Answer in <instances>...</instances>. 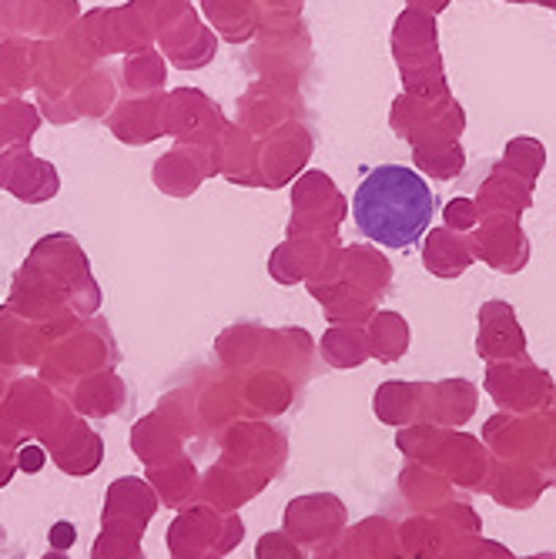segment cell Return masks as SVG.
Masks as SVG:
<instances>
[{
    "label": "cell",
    "mask_w": 556,
    "mask_h": 559,
    "mask_svg": "<svg viewBox=\"0 0 556 559\" xmlns=\"http://www.w3.org/2000/svg\"><path fill=\"white\" fill-rule=\"evenodd\" d=\"M44 449L50 452V463L68 476H91L105 460V439L84 423V416H71Z\"/></svg>",
    "instance_id": "cell-7"
},
{
    "label": "cell",
    "mask_w": 556,
    "mask_h": 559,
    "mask_svg": "<svg viewBox=\"0 0 556 559\" xmlns=\"http://www.w3.org/2000/svg\"><path fill=\"white\" fill-rule=\"evenodd\" d=\"M68 322L37 325V322H27L24 316H17L11 305H4V309H0V366L4 369L40 366L50 338H55Z\"/></svg>",
    "instance_id": "cell-6"
},
{
    "label": "cell",
    "mask_w": 556,
    "mask_h": 559,
    "mask_svg": "<svg viewBox=\"0 0 556 559\" xmlns=\"http://www.w3.org/2000/svg\"><path fill=\"white\" fill-rule=\"evenodd\" d=\"M108 124L125 144H147L151 138L165 134L158 100H144V105L141 100H125V105H118V111L108 115Z\"/></svg>",
    "instance_id": "cell-10"
},
{
    "label": "cell",
    "mask_w": 556,
    "mask_h": 559,
    "mask_svg": "<svg viewBox=\"0 0 556 559\" xmlns=\"http://www.w3.org/2000/svg\"><path fill=\"white\" fill-rule=\"evenodd\" d=\"M17 449H21V436L8 423H0V489L17 473Z\"/></svg>",
    "instance_id": "cell-19"
},
{
    "label": "cell",
    "mask_w": 556,
    "mask_h": 559,
    "mask_svg": "<svg viewBox=\"0 0 556 559\" xmlns=\"http://www.w3.org/2000/svg\"><path fill=\"white\" fill-rule=\"evenodd\" d=\"M121 362V352L115 345V335L108 322L100 319H71L55 338H50L44 359H40V379L55 385L58 392H68L87 376L111 372Z\"/></svg>",
    "instance_id": "cell-3"
},
{
    "label": "cell",
    "mask_w": 556,
    "mask_h": 559,
    "mask_svg": "<svg viewBox=\"0 0 556 559\" xmlns=\"http://www.w3.org/2000/svg\"><path fill=\"white\" fill-rule=\"evenodd\" d=\"M14 559H21V556H14Z\"/></svg>",
    "instance_id": "cell-25"
},
{
    "label": "cell",
    "mask_w": 556,
    "mask_h": 559,
    "mask_svg": "<svg viewBox=\"0 0 556 559\" xmlns=\"http://www.w3.org/2000/svg\"><path fill=\"white\" fill-rule=\"evenodd\" d=\"M91 559H144L141 539L100 530L97 539H94V546H91Z\"/></svg>",
    "instance_id": "cell-18"
},
{
    "label": "cell",
    "mask_w": 556,
    "mask_h": 559,
    "mask_svg": "<svg viewBox=\"0 0 556 559\" xmlns=\"http://www.w3.org/2000/svg\"><path fill=\"white\" fill-rule=\"evenodd\" d=\"M8 305L37 325L94 316L100 305V288L78 241L71 235L40 238L27 265L14 275V292Z\"/></svg>",
    "instance_id": "cell-1"
},
{
    "label": "cell",
    "mask_w": 556,
    "mask_h": 559,
    "mask_svg": "<svg viewBox=\"0 0 556 559\" xmlns=\"http://www.w3.org/2000/svg\"><path fill=\"white\" fill-rule=\"evenodd\" d=\"M34 84V50L24 40L0 44V97H17Z\"/></svg>",
    "instance_id": "cell-12"
},
{
    "label": "cell",
    "mask_w": 556,
    "mask_h": 559,
    "mask_svg": "<svg viewBox=\"0 0 556 559\" xmlns=\"http://www.w3.org/2000/svg\"><path fill=\"white\" fill-rule=\"evenodd\" d=\"M47 543H50V549H71L74 543H78V530H74V523H68V520H61V523H55L50 526V533H47Z\"/></svg>",
    "instance_id": "cell-21"
},
{
    "label": "cell",
    "mask_w": 556,
    "mask_h": 559,
    "mask_svg": "<svg viewBox=\"0 0 556 559\" xmlns=\"http://www.w3.org/2000/svg\"><path fill=\"white\" fill-rule=\"evenodd\" d=\"M4 395H8V379H4V372H0V402H4Z\"/></svg>",
    "instance_id": "cell-23"
},
{
    "label": "cell",
    "mask_w": 556,
    "mask_h": 559,
    "mask_svg": "<svg viewBox=\"0 0 556 559\" xmlns=\"http://www.w3.org/2000/svg\"><path fill=\"white\" fill-rule=\"evenodd\" d=\"M158 513V492L151 483L121 476L105 492V510H100V530L118 536H144L147 520Z\"/></svg>",
    "instance_id": "cell-5"
},
{
    "label": "cell",
    "mask_w": 556,
    "mask_h": 559,
    "mask_svg": "<svg viewBox=\"0 0 556 559\" xmlns=\"http://www.w3.org/2000/svg\"><path fill=\"white\" fill-rule=\"evenodd\" d=\"M40 124V115L37 108L24 105V100H8V105H0V147H17V144H27L31 134L37 131Z\"/></svg>",
    "instance_id": "cell-14"
},
{
    "label": "cell",
    "mask_w": 556,
    "mask_h": 559,
    "mask_svg": "<svg viewBox=\"0 0 556 559\" xmlns=\"http://www.w3.org/2000/svg\"><path fill=\"white\" fill-rule=\"evenodd\" d=\"M44 463H47V449H44L40 442H27V445L17 449V469H21V473L34 476V473L44 469Z\"/></svg>",
    "instance_id": "cell-20"
},
{
    "label": "cell",
    "mask_w": 556,
    "mask_h": 559,
    "mask_svg": "<svg viewBox=\"0 0 556 559\" xmlns=\"http://www.w3.org/2000/svg\"><path fill=\"white\" fill-rule=\"evenodd\" d=\"M8 188L21 201H27V205H40V201L58 194L61 181H58V171L50 168L47 162H40V158H34L24 151V155L17 158V165H14V171H11V178H8Z\"/></svg>",
    "instance_id": "cell-11"
},
{
    "label": "cell",
    "mask_w": 556,
    "mask_h": 559,
    "mask_svg": "<svg viewBox=\"0 0 556 559\" xmlns=\"http://www.w3.org/2000/svg\"><path fill=\"white\" fill-rule=\"evenodd\" d=\"M74 413V405L44 379H17L8 385L0 402V423H8L21 439H37L40 445L55 436Z\"/></svg>",
    "instance_id": "cell-4"
},
{
    "label": "cell",
    "mask_w": 556,
    "mask_h": 559,
    "mask_svg": "<svg viewBox=\"0 0 556 559\" xmlns=\"http://www.w3.org/2000/svg\"><path fill=\"white\" fill-rule=\"evenodd\" d=\"M201 171L191 168L188 155L185 151H171V155H165L158 165H155V185L165 191V194H191L194 185H198Z\"/></svg>",
    "instance_id": "cell-17"
},
{
    "label": "cell",
    "mask_w": 556,
    "mask_h": 559,
    "mask_svg": "<svg viewBox=\"0 0 556 559\" xmlns=\"http://www.w3.org/2000/svg\"><path fill=\"white\" fill-rule=\"evenodd\" d=\"M147 479L155 486L162 502L181 506L191 489V466L185 460H178V455H171V460H165L158 466H147Z\"/></svg>",
    "instance_id": "cell-13"
},
{
    "label": "cell",
    "mask_w": 556,
    "mask_h": 559,
    "mask_svg": "<svg viewBox=\"0 0 556 559\" xmlns=\"http://www.w3.org/2000/svg\"><path fill=\"white\" fill-rule=\"evenodd\" d=\"M128 385L121 376L111 372H97V376H87L81 379L78 385L68 389V402L74 405V413L84 416V419H111L118 416L125 405H128Z\"/></svg>",
    "instance_id": "cell-8"
},
{
    "label": "cell",
    "mask_w": 556,
    "mask_h": 559,
    "mask_svg": "<svg viewBox=\"0 0 556 559\" xmlns=\"http://www.w3.org/2000/svg\"><path fill=\"white\" fill-rule=\"evenodd\" d=\"M436 212V198L410 168L382 165L366 175L356 198H352V215L359 231L382 248H410L416 245Z\"/></svg>",
    "instance_id": "cell-2"
},
{
    "label": "cell",
    "mask_w": 556,
    "mask_h": 559,
    "mask_svg": "<svg viewBox=\"0 0 556 559\" xmlns=\"http://www.w3.org/2000/svg\"><path fill=\"white\" fill-rule=\"evenodd\" d=\"M128 442H131V452L144 466H158V463L171 460V455H178V436H175V423H171L168 409L158 405L151 416L134 423Z\"/></svg>",
    "instance_id": "cell-9"
},
{
    "label": "cell",
    "mask_w": 556,
    "mask_h": 559,
    "mask_svg": "<svg viewBox=\"0 0 556 559\" xmlns=\"http://www.w3.org/2000/svg\"><path fill=\"white\" fill-rule=\"evenodd\" d=\"M162 84H165V64L155 50H141V55H131L125 61L128 94H151V91H162Z\"/></svg>",
    "instance_id": "cell-16"
},
{
    "label": "cell",
    "mask_w": 556,
    "mask_h": 559,
    "mask_svg": "<svg viewBox=\"0 0 556 559\" xmlns=\"http://www.w3.org/2000/svg\"><path fill=\"white\" fill-rule=\"evenodd\" d=\"M4 543H8V533H4V526H0V549H4Z\"/></svg>",
    "instance_id": "cell-24"
},
{
    "label": "cell",
    "mask_w": 556,
    "mask_h": 559,
    "mask_svg": "<svg viewBox=\"0 0 556 559\" xmlns=\"http://www.w3.org/2000/svg\"><path fill=\"white\" fill-rule=\"evenodd\" d=\"M44 559H71V556H68L64 549H47V552H44Z\"/></svg>",
    "instance_id": "cell-22"
},
{
    "label": "cell",
    "mask_w": 556,
    "mask_h": 559,
    "mask_svg": "<svg viewBox=\"0 0 556 559\" xmlns=\"http://www.w3.org/2000/svg\"><path fill=\"white\" fill-rule=\"evenodd\" d=\"M111 97H115V84H111V74L108 71H94L87 74L84 81H78V91H74V118H97L111 108Z\"/></svg>",
    "instance_id": "cell-15"
}]
</instances>
